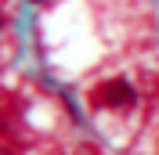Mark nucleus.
Returning <instances> with one entry per match:
<instances>
[{"label": "nucleus", "instance_id": "obj_1", "mask_svg": "<svg viewBox=\"0 0 159 155\" xmlns=\"http://www.w3.org/2000/svg\"><path fill=\"white\" fill-rule=\"evenodd\" d=\"M90 101L98 108H134L138 105V90L127 79H105L90 90Z\"/></svg>", "mask_w": 159, "mask_h": 155}]
</instances>
